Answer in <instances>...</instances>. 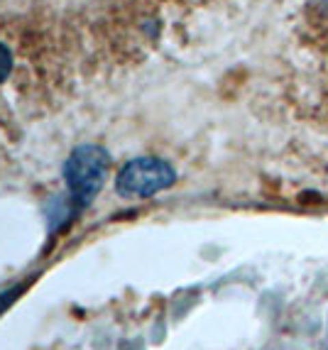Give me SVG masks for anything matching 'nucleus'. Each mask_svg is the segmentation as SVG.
<instances>
[{"label":"nucleus","instance_id":"f257e3e1","mask_svg":"<svg viewBox=\"0 0 328 350\" xmlns=\"http://www.w3.org/2000/svg\"><path fill=\"white\" fill-rule=\"evenodd\" d=\"M108 152L98 145H81L71 152L64 164V181L77 208H83L96 199L108 176Z\"/></svg>","mask_w":328,"mask_h":350},{"label":"nucleus","instance_id":"7ed1b4c3","mask_svg":"<svg viewBox=\"0 0 328 350\" xmlns=\"http://www.w3.org/2000/svg\"><path fill=\"white\" fill-rule=\"evenodd\" d=\"M12 71V54L5 44H0V83L5 81Z\"/></svg>","mask_w":328,"mask_h":350},{"label":"nucleus","instance_id":"20e7f679","mask_svg":"<svg viewBox=\"0 0 328 350\" xmlns=\"http://www.w3.org/2000/svg\"><path fill=\"white\" fill-rule=\"evenodd\" d=\"M18 294H20L18 289H10V292H3V294H0V311L5 309V306H10L12 299L18 297Z\"/></svg>","mask_w":328,"mask_h":350},{"label":"nucleus","instance_id":"f03ea898","mask_svg":"<svg viewBox=\"0 0 328 350\" xmlns=\"http://www.w3.org/2000/svg\"><path fill=\"white\" fill-rule=\"evenodd\" d=\"M176 181V172L169 162L159 157H137L120 170L115 189L120 196H152L169 189Z\"/></svg>","mask_w":328,"mask_h":350}]
</instances>
